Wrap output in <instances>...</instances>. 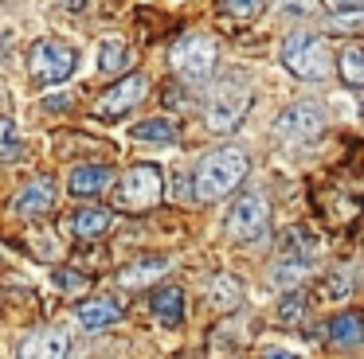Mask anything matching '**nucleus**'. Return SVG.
Here are the masks:
<instances>
[{"instance_id":"1","label":"nucleus","mask_w":364,"mask_h":359,"mask_svg":"<svg viewBox=\"0 0 364 359\" xmlns=\"http://www.w3.org/2000/svg\"><path fill=\"white\" fill-rule=\"evenodd\" d=\"M247 168H251V160H247L243 148H215V153H208L204 160H200L196 176H192V195H196L200 203L228 199V195L243 184Z\"/></svg>"},{"instance_id":"2","label":"nucleus","mask_w":364,"mask_h":359,"mask_svg":"<svg viewBox=\"0 0 364 359\" xmlns=\"http://www.w3.org/2000/svg\"><path fill=\"white\" fill-rule=\"evenodd\" d=\"M282 67L301 82H325L329 78V55H325V39L317 31H290L282 39Z\"/></svg>"},{"instance_id":"3","label":"nucleus","mask_w":364,"mask_h":359,"mask_svg":"<svg viewBox=\"0 0 364 359\" xmlns=\"http://www.w3.org/2000/svg\"><path fill=\"white\" fill-rule=\"evenodd\" d=\"M247 106H251V86H247L243 74H231L223 82H215L212 98H208V109H204V125L212 133H231L243 121Z\"/></svg>"},{"instance_id":"4","label":"nucleus","mask_w":364,"mask_h":359,"mask_svg":"<svg viewBox=\"0 0 364 359\" xmlns=\"http://www.w3.org/2000/svg\"><path fill=\"white\" fill-rule=\"evenodd\" d=\"M215 59H220V47L212 35H184L168 51V62L184 86H208V78L215 74Z\"/></svg>"},{"instance_id":"5","label":"nucleus","mask_w":364,"mask_h":359,"mask_svg":"<svg viewBox=\"0 0 364 359\" xmlns=\"http://www.w3.org/2000/svg\"><path fill=\"white\" fill-rule=\"evenodd\" d=\"M79 67V55L71 43L63 39H36L32 51H28V74L36 86H59L75 74Z\"/></svg>"},{"instance_id":"6","label":"nucleus","mask_w":364,"mask_h":359,"mask_svg":"<svg viewBox=\"0 0 364 359\" xmlns=\"http://www.w3.org/2000/svg\"><path fill=\"white\" fill-rule=\"evenodd\" d=\"M161 192H165V184H161L157 164H134V168L118 180V187H114V207L129 211V215H141V211H149L161 203Z\"/></svg>"},{"instance_id":"7","label":"nucleus","mask_w":364,"mask_h":359,"mask_svg":"<svg viewBox=\"0 0 364 359\" xmlns=\"http://www.w3.org/2000/svg\"><path fill=\"white\" fill-rule=\"evenodd\" d=\"M223 231L235 242H259L270 231V207L259 192H243L223 215Z\"/></svg>"},{"instance_id":"8","label":"nucleus","mask_w":364,"mask_h":359,"mask_svg":"<svg viewBox=\"0 0 364 359\" xmlns=\"http://www.w3.org/2000/svg\"><path fill=\"white\" fill-rule=\"evenodd\" d=\"M325 106L314 98H301V101H290V106L282 109V114L274 117V137L282 140V145H306V140H314L317 133L325 129Z\"/></svg>"},{"instance_id":"9","label":"nucleus","mask_w":364,"mask_h":359,"mask_svg":"<svg viewBox=\"0 0 364 359\" xmlns=\"http://www.w3.org/2000/svg\"><path fill=\"white\" fill-rule=\"evenodd\" d=\"M145 98H149V74L137 70V74L118 78V82L95 101V117H102V121H118V117H126L129 109L141 106Z\"/></svg>"},{"instance_id":"10","label":"nucleus","mask_w":364,"mask_h":359,"mask_svg":"<svg viewBox=\"0 0 364 359\" xmlns=\"http://www.w3.org/2000/svg\"><path fill=\"white\" fill-rule=\"evenodd\" d=\"M12 211L20 219H40V215H51L55 211V184L48 176L32 180L28 187H20L16 199H12Z\"/></svg>"},{"instance_id":"11","label":"nucleus","mask_w":364,"mask_h":359,"mask_svg":"<svg viewBox=\"0 0 364 359\" xmlns=\"http://www.w3.org/2000/svg\"><path fill=\"white\" fill-rule=\"evenodd\" d=\"M67 351H71V340L63 328H40L20 343L16 359H67Z\"/></svg>"},{"instance_id":"12","label":"nucleus","mask_w":364,"mask_h":359,"mask_svg":"<svg viewBox=\"0 0 364 359\" xmlns=\"http://www.w3.org/2000/svg\"><path fill=\"white\" fill-rule=\"evenodd\" d=\"M126 316V304L114 301V297H90V301H82L79 309H75V320H79L87 332H98V328H110L114 320Z\"/></svg>"},{"instance_id":"13","label":"nucleus","mask_w":364,"mask_h":359,"mask_svg":"<svg viewBox=\"0 0 364 359\" xmlns=\"http://www.w3.org/2000/svg\"><path fill=\"white\" fill-rule=\"evenodd\" d=\"M114 184V168L110 164H79V168L67 176V192L79 195V199H90V195L106 192Z\"/></svg>"},{"instance_id":"14","label":"nucleus","mask_w":364,"mask_h":359,"mask_svg":"<svg viewBox=\"0 0 364 359\" xmlns=\"http://www.w3.org/2000/svg\"><path fill=\"white\" fill-rule=\"evenodd\" d=\"M168 258L165 254H149V258H137V262H129L126 270L118 273V285H126V289H141V285H149V281H157V277H165L168 273Z\"/></svg>"},{"instance_id":"15","label":"nucleus","mask_w":364,"mask_h":359,"mask_svg":"<svg viewBox=\"0 0 364 359\" xmlns=\"http://www.w3.org/2000/svg\"><path fill=\"white\" fill-rule=\"evenodd\" d=\"M149 309H153V316H157L165 328H176V324L184 320V289H181V285H161V289H153Z\"/></svg>"},{"instance_id":"16","label":"nucleus","mask_w":364,"mask_h":359,"mask_svg":"<svg viewBox=\"0 0 364 359\" xmlns=\"http://www.w3.org/2000/svg\"><path fill=\"white\" fill-rule=\"evenodd\" d=\"M325 340H329L333 348H356V343L364 340L360 312H341V316H333L329 328H325Z\"/></svg>"},{"instance_id":"17","label":"nucleus","mask_w":364,"mask_h":359,"mask_svg":"<svg viewBox=\"0 0 364 359\" xmlns=\"http://www.w3.org/2000/svg\"><path fill=\"white\" fill-rule=\"evenodd\" d=\"M110 223H114V215L106 207H79V211H75V219H71L75 238H82V242L102 238V234L110 231Z\"/></svg>"},{"instance_id":"18","label":"nucleus","mask_w":364,"mask_h":359,"mask_svg":"<svg viewBox=\"0 0 364 359\" xmlns=\"http://www.w3.org/2000/svg\"><path fill=\"white\" fill-rule=\"evenodd\" d=\"M134 140H145V145H176L181 129L168 117H149V121L134 125Z\"/></svg>"},{"instance_id":"19","label":"nucleus","mask_w":364,"mask_h":359,"mask_svg":"<svg viewBox=\"0 0 364 359\" xmlns=\"http://www.w3.org/2000/svg\"><path fill=\"white\" fill-rule=\"evenodd\" d=\"M208 293H212L215 309H235V304L243 301V285H239V277H231V273H215Z\"/></svg>"},{"instance_id":"20","label":"nucleus","mask_w":364,"mask_h":359,"mask_svg":"<svg viewBox=\"0 0 364 359\" xmlns=\"http://www.w3.org/2000/svg\"><path fill=\"white\" fill-rule=\"evenodd\" d=\"M98 67L106 70V74H122V70L129 67V51L122 39H102L98 43Z\"/></svg>"},{"instance_id":"21","label":"nucleus","mask_w":364,"mask_h":359,"mask_svg":"<svg viewBox=\"0 0 364 359\" xmlns=\"http://www.w3.org/2000/svg\"><path fill=\"white\" fill-rule=\"evenodd\" d=\"M337 67H341V78H345V86H364V51L360 47H345L341 51V59H337Z\"/></svg>"},{"instance_id":"22","label":"nucleus","mask_w":364,"mask_h":359,"mask_svg":"<svg viewBox=\"0 0 364 359\" xmlns=\"http://www.w3.org/2000/svg\"><path fill=\"white\" fill-rule=\"evenodd\" d=\"M262 12V0H220V16L231 23H251L259 20Z\"/></svg>"},{"instance_id":"23","label":"nucleus","mask_w":364,"mask_h":359,"mask_svg":"<svg viewBox=\"0 0 364 359\" xmlns=\"http://www.w3.org/2000/svg\"><path fill=\"white\" fill-rule=\"evenodd\" d=\"M306 270L309 265L301 262V258H282V262L274 265V273H270V281H274V285H294V281L306 277Z\"/></svg>"},{"instance_id":"24","label":"nucleus","mask_w":364,"mask_h":359,"mask_svg":"<svg viewBox=\"0 0 364 359\" xmlns=\"http://www.w3.org/2000/svg\"><path fill=\"white\" fill-rule=\"evenodd\" d=\"M51 285L63 289V293H82L90 285V273L82 270H51Z\"/></svg>"},{"instance_id":"25","label":"nucleus","mask_w":364,"mask_h":359,"mask_svg":"<svg viewBox=\"0 0 364 359\" xmlns=\"http://www.w3.org/2000/svg\"><path fill=\"white\" fill-rule=\"evenodd\" d=\"M301 316H306V297L290 289V293L278 301V320H282V324H294V320H301Z\"/></svg>"},{"instance_id":"26","label":"nucleus","mask_w":364,"mask_h":359,"mask_svg":"<svg viewBox=\"0 0 364 359\" xmlns=\"http://www.w3.org/2000/svg\"><path fill=\"white\" fill-rule=\"evenodd\" d=\"M286 250H314V234L306 226H290L286 231Z\"/></svg>"},{"instance_id":"27","label":"nucleus","mask_w":364,"mask_h":359,"mask_svg":"<svg viewBox=\"0 0 364 359\" xmlns=\"http://www.w3.org/2000/svg\"><path fill=\"white\" fill-rule=\"evenodd\" d=\"M9 145H16V121H12V117H0V156L16 153V148H9Z\"/></svg>"},{"instance_id":"28","label":"nucleus","mask_w":364,"mask_h":359,"mask_svg":"<svg viewBox=\"0 0 364 359\" xmlns=\"http://www.w3.org/2000/svg\"><path fill=\"white\" fill-rule=\"evenodd\" d=\"M360 12H337L333 16V31H360Z\"/></svg>"},{"instance_id":"29","label":"nucleus","mask_w":364,"mask_h":359,"mask_svg":"<svg viewBox=\"0 0 364 359\" xmlns=\"http://www.w3.org/2000/svg\"><path fill=\"white\" fill-rule=\"evenodd\" d=\"M325 293H333V297H348V277H325Z\"/></svg>"},{"instance_id":"30","label":"nucleus","mask_w":364,"mask_h":359,"mask_svg":"<svg viewBox=\"0 0 364 359\" xmlns=\"http://www.w3.org/2000/svg\"><path fill=\"white\" fill-rule=\"evenodd\" d=\"M329 8L333 12H360L364 0H329Z\"/></svg>"},{"instance_id":"31","label":"nucleus","mask_w":364,"mask_h":359,"mask_svg":"<svg viewBox=\"0 0 364 359\" xmlns=\"http://www.w3.org/2000/svg\"><path fill=\"white\" fill-rule=\"evenodd\" d=\"M67 106H71V98H67V94H55V98L43 101V109H48V114H51V109H67Z\"/></svg>"},{"instance_id":"32","label":"nucleus","mask_w":364,"mask_h":359,"mask_svg":"<svg viewBox=\"0 0 364 359\" xmlns=\"http://www.w3.org/2000/svg\"><path fill=\"white\" fill-rule=\"evenodd\" d=\"M262 359H301V355H294V351H286V348H270Z\"/></svg>"},{"instance_id":"33","label":"nucleus","mask_w":364,"mask_h":359,"mask_svg":"<svg viewBox=\"0 0 364 359\" xmlns=\"http://www.w3.org/2000/svg\"><path fill=\"white\" fill-rule=\"evenodd\" d=\"M63 4H67V8H82L87 0H63Z\"/></svg>"}]
</instances>
